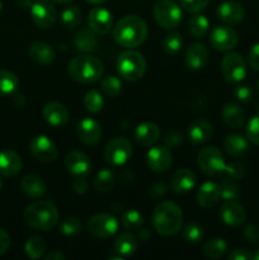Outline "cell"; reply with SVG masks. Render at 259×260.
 <instances>
[{
	"label": "cell",
	"mask_w": 259,
	"mask_h": 260,
	"mask_svg": "<svg viewBox=\"0 0 259 260\" xmlns=\"http://www.w3.org/2000/svg\"><path fill=\"white\" fill-rule=\"evenodd\" d=\"M113 38L117 45L124 48H134L142 45L147 37V25L137 15H126L113 28Z\"/></svg>",
	"instance_id": "6da1fadb"
},
{
	"label": "cell",
	"mask_w": 259,
	"mask_h": 260,
	"mask_svg": "<svg viewBox=\"0 0 259 260\" xmlns=\"http://www.w3.org/2000/svg\"><path fill=\"white\" fill-rule=\"evenodd\" d=\"M152 225L159 235L174 236L183 225V212L179 206L170 201H165L156 206L152 213Z\"/></svg>",
	"instance_id": "7a4b0ae2"
},
{
	"label": "cell",
	"mask_w": 259,
	"mask_h": 260,
	"mask_svg": "<svg viewBox=\"0 0 259 260\" xmlns=\"http://www.w3.org/2000/svg\"><path fill=\"white\" fill-rule=\"evenodd\" d=\"M24 221L36 230L50 231L57 225L58 211L48 201H36L24 208Z\"/></svg>",
	"instance_id": "3957f363"
},
{
	"label": "cell",
	"mask_w": 259,
	"mask_h": 260,
	"mask_svg": "<svg viewBox=\"0 0 259 260\" xmlns=\"http://www.w3.org/2000/svg\"><path fill=\"white\" fill-rule=\"evenodd\" d=\"M68 73L78 83H96L103 78L104 65L99 58L94 56L80 55L70 61L68 66Z\"/></svg>",
	"instance_id": "277c9868"
},
{
	"label": "cell",
	"mask_w": 259,
	"mask_h": 260,
	"mask_svg": "<svg viewBox=\"0 0 259 260\" xmlns=\"http://www.w3.org/2000/svg\"><path fill=\"white\" fill-rule=\"evenodd\" d=\"M117 71L124 80L135 83L146 73V60L137 51H124L117 58Z\"/></svg>",
	"instance_id": "5b68a950"
},
{
	"label": "cell",
	"mask_w": 259,
	"mask_h": 260,
	"mask_svg": "<svg viewBox=\"0 0 259 260\" xmlns=\"http://www.w3.org/2000/svg\"><path fill=\"white\" fill-rule=\"evenodd\" d=\"M155 22L164 29H174L182 22V9L173 0H157L152 8Z\"/></svg>",
	"instance_id": "8992f818"
},
{
	"label": "cell",
	"mask_w": 259,
	"mask_h": 260,
	"mask_svg": "<svg viewBox=\"0 0 259 260\" xmlns=\"http://www.w3.org/2000/svg\"><path fill=\"white\" fill-rule=\"evenodd\" d=\"M198 167L206 175L213 177L225 172L226 162L222 152L217 147L207 146L198 154Z\"/></svg>",
	"instance_id": "52a82bcc"
},
{
	"label": "cell",
	"mask_w": 259,
	"mask_h": 260,
	"mask_svg": "<svg viewBox=\"0 0 259 260\" xmlns=\"http://www.w3.org/2000/svg\"><path fill=\"white\" fill-rule=\"evenodd\" d=\"M117 230H118V221L111 213H98L88 221L89 234L96 239L112 238Z\"/></svg>",
	"instance_id": "ba28073f"
},
{
	"label": "cell",
	"mask_w": 259,
	"mask_h": 260,
	"mask_svg": "<svg viewBox=\"0 0 259 260\" xmlns=\"http://www.w3.org/2000/svg\"><path fill=\"white\" fill-rule=\"evenodd\" d=\"M221 70L226 81L231 84L239 83L246 75V63L243 56L238 52L226 53L221 61Z\"/></svg>",
	"instance_id": "9c48e42d"
},
{
	"label": "cell",
	"mask_w": 259,
	"mask_h": 260,
	"mask_svg": "<svg viewBox=\"0 0 259 260\" xmlns=\"http://www.w3.org/2000/svg\"><path fill=\"white\" fill-rule=\"evenodd\" d=\"M132 144L126 137H116L111 140L104 150V157L112 165H123L131 159Z\"/></svg>",
	"instance_id": "30bf717a"
},
{
	"label": "cell",
	"mask_w": 259,
	"mask_h": 260,
	"mask_svg": "<svg viewBox=\"0 0 259 260\" xmlns=\"http://www.w3.org/2000/svg\"><path fill=\"white\" fill-rule=\"evenodd\" d=\"M30 17L37 27L47 29L57 20V10L48 0H37L30 5Z\"/></svg>",
	"instance_id": "8fae6325"
},
{
	"label": "cell",
	"mask_w": 259,
	"mask_h": 260,
	"mask_svg": "<svg viewBox=\"0 0 259 260\" xmlns=\"http://www.w3.org/2000/svg\"><path fill=\"white\" fill-rule=\"evenodd\" d=\"M239 42L238 33L230 25H218L213 28L210 36V43L215 50L228 52L236 47Z\"/></svg>",
	"instance_id": "7c38bea8"
},
{
	"label": "cell",
	"mask_w": 259,
	"mask_h": 260,
	"mask_svg": "<svg viewBox=\"0 0 259 260\" xmlns=\"http://www.w3.org/2000/svg\"><path fill=\"white\" fill-rule=\"evenodd\" d=\"M29 151L38 161L52 162L57 157V147L47 136L38 135L29 142Z\"/></svg>",
	"instance_id": "4fadbf2b"
},
{
	"label": "cell",
	"mask_w": 259,
	"mask_h": 260,
	"mask_svg": "<svg viewBox=\"0 0 259 260\" xmlns=\"http://www.w3.org/2000/svg\"><path fill=\"white\" fill-rule=\"evenodd\" d=\"M147 165L155 173H164L170 169L173 164V156L168 146H155L147 151Z\"/></svg>",
	"instance_id": "5bb4252c"
},
{
	"label": "cell",
	"mask_w": 259,
	"mask_h": 260,
	"mask_svg": "<svg viewBox=\"0 0 259 260\" xmlns=\"http://www.w3.org/2000/svg\"><path fill=\"white\" fill-rule=\"evenodd\" d=\"M216 14H217L218 19L225 23V24L235 25L239 24L244 19L245 10H244V7L239 2L226 0V2L221 3L218 5Z\"/></svg>",
	"instance_id": "9a60e30c"
},
{
	"label": "cell",
	"mask_w": 259,
	"mask_h": 260,
	"mask_svg": "<svg viewBox=\"0 0 259 260\" xmlns=\"http://www.w3.org/2000/svg\"><path fill=\"white\" fill-rule=\"evenodd\" d=\"M65 165L68 172L74 177H86L91 169L89 156L79 150H73L66 155Z\"/></svg>",
	"instance_id": "2e32d148"
},
{
	"label": "cell",
	"mask_w": 259,
	"mask_h": 260,
	"mask_svg": "<svg viewBox=\"0 0 259 260\" xmlns=\"http://www.w3.org/2000/svg\"><path fill=\"white\" fill-rule=\"evenodd\" d=\"M89 27L96 33V35L104 36L112 29L113 25V17L111 12L106 8L95 7L90 10L88 17Z\"/></svg>",
	"instance_id": "e0dca14e"
},
{
	"label": "cell",
	"mask_w": 259,
	"mask_h": 260,
	"mask_svg": "<svg viewBox=\"0 0 259 260\" xmlns=\"http://www.w3.org/2000/svg\"><path fill=\"white\" fill-rule=\"evenodd\" d=\"M79 140L84 145L94 146L102 140V127L95 119L84 118L78 123Z\"/></svg>",
	"instance_id": "ac0fdd59"
},
{
	"label": "cell",
	"mask_w": 259,
	"mask_h": 260,
	"mask_svg": "<svg viewBox=\"0 0 259 260\" xmlns=\"http://www.w3.org/2000/svg\"><path fill=\"white\" fill-rule=\"evenodd\" d=\"M220 216L223 223L236 228V226L244 223L246 218V212L243 206L239 205L236 201H225L220 210Z\"/></svg>",
	"instance_id": "d6986e66"
},
{
	"label": "cell",
	"mask_w": 259,
	"mask_h": 260,
	"mask_svg": "<svg viewBox=\"0 0 259 260\" xmlns=\"http://www.w3.org/2000/svg\"><path fill=\"white\" fill-rule=\"evenodd\" d=\"M185 65L192 70H201L208 62V50L203 43H192L184 53Z\"/></svg>",
	"instance_id": "ffe728a7"
},
{
	"label": "cell",
	"mask_w": 259,
	"mask_h": 260,
	"mask_svg": "<svg viewBox=\"0 0 259 260\" xmlns=\"http://www.w3.org/2000/svg\"><path fill=\"white\" fill-rule=\"evenodd\" d=\"M42 116L53 127L63 126L69 121V111L60 102H50L42 109Z\"/></svg>",
	"instance_id": "44dd1931"
},
{
	"label": "cell",
	"mask_w": 259,
	"mask_h": 260,
	"mask_svg": "<svg viewBox=\"0 0 259 260\" xmlns=\"http://www.w3.org/2000/svg\"><path fill=\"white\" fill-rule=\"evenodd\" d=\"M23 162L19 154L10 149L0 151V174L4 177H14L22 170Z\"/></svg>",
	"instance_id": "7402d4cb"
},
{
	"label": "cell",
	"mask_w": 259,
	"mask_h": 260,
	"mask_svg": "<svg viewBox=\"0 0 259 260\" xmlns=\"http://www.w3.org/2000/svg\"><path fill=\"white\" fill-rule=\"evenodd\" d=\"M197 203L203 208H211L218 202L221 198V188L215 182H206L198 189Z\"/></svg>",
	"instance_id": "603a6c76"
},
{
	"label": "cell",
	"mask_w": 259,
	"mask_h": 260,
	"mask_svg": "<svg viewBox=\"0 0 259 260\" xmlns=\"http://www.w3.org/2000/svg\"><path fill=\"white\" fill-rule=\"evenodd\" d=\"M170 189L175 193H187L196 185V175L189 169H179L170 178Z\"/></svg>",
	"instance_id": "cb8c5ba5"
},
{
	"label": "cell",
	"mask_w": 259,
	"mask_h": 260,
	"mask_svg": "<svg viewBox=\"0 0 259 260\" xmlns=\"http://www.w3.org/2000/svg\"><path fill=\"white\" fill-rule=\"evenodd\" d=\"M74 46H75L76 51H79V52H93V51L96 50V46H98L96 33L90 27L80 28L75 35V37H74Z\"/></svg>",
	"instance_id": "d4e9b609"
},
{
	"label": "cell",
	"mask_w": 259,
	"mask_h": 260,
	"mask_svg": "<svg viewBox=\"0 0 259 260\" xmlns=\"http://www.w3.org/2000/svg\"><path fill=\"white\" fill-rule=\"evenodd\" d=\"M28 53L29 57L41 66L51 65L56 57L53 48L45 42H33L28 50Z\"/></svg>",
	"instance_id": "484cf974"
},
{
	"label": "cell",
	"mask_w": 259,
	"mask_h": 260,
	"mask_svg": "<svg viewBox=\"0 0 259 260\" xmlns=\"http://www.w3.org/2000/svg\"><path fill=\"white\" fill-rule=\"evenodd\" d=\"M213 127L206 119H197L193 122L188 129V137L195 145H201L207 142L212 137Z\"/></svg>",
	"instance_id": "4316f807"
},
{
	"label": "cell",
	"mask_w": 259,
	"mask_h": 260,
	"mask_svg": "<svg viewBox=\"0 0 259 260\" xmlns=\"http://www.w3.org/2000/svg\"><path fill=\"white\" fill-rule=\"evenodd\" d=\"M160 128L154 122H144L137 126L135 131V139L141 146H151L159 140Z\"/></svg>",
	"instance_id": "83f0119b"
},
{
	"label": "cell",
	"mask_w": 259,
	"mask_h": 260,
	"mask_svg": "<svg viewBox=\"0 0 259 260\" xmlns=\"http://www.w3.org/2000/svg\"><path fill=\"white\" fill-rule=\"evenodd\" d=\"M22 190L30 198H41L46 193V183L43 182L42 178L35 174H28L20 182Z\"/></svg>",
	"instance_id": "f1b7e54d"
},
{
	"label": "cell",
	"mask_w": 259,
	"mask_h": 260,
	"mask_svg": "<svg viewBox=\"0 0 259 260\" xmlns=\"http://www.w3.org/2000/svg\"><path fill=\"white\" fill-rule=\"evenodd\" d=\"M223 147L230 156L241 157L248 152L249 142L241 135L231 134L226 136L225 141H223Z\"/></svg>",
	"instance_id": "f546056e"
},
{
	"label": "cell",
	"mask_w": 259,
	"mask_h": 260,
	"mask_svg": "<svg viewBox=\"0 0 259 260\" xmlns=\"http://www.w3.org/2000/svg\"><path fill=\"white\" fill-rule=\"evenodd\" d=\"M222 119L231 128H240L245 122V112L239 104L228 103L222 108Z\"/></svg>",
	"instance_id": "4dcf8cb0"
},
{
	"label": "cell",
	"mask_w": 259,
	"mask_h": 260,
	"mask_svg": "<svg viewBox=\"0 0 259 260\" xmlns=\"http://www.w3.org/2000/svg\"><path fill=\"white\" fill-rule=\"evenodd\" d=\"M114 250L118 255L131 256L137 250V240L132 234L122 233L114 240Z\"/></svg>",
	"instance_id": "1f68e13d"
},
{
	"label": "cell",
	"mask_w": 259,
	"mask_h": 260,
	"mask_svg": "<svg viewBox=\"0 0 259 260\" xmlns=\"http://www.w3.org/2000/svg\"><path fill=\"white\" fill-rule=\"evenodd\" d=\"M210 29V22L203 14L195 13V15L189 18L188 22V30L195 38L205 37Z\"/></svg>",
	"instance_id": "d6a6232c"
},
{
	"label": "cell",
	"mask_w": 259,
	"mask_h": 260,
	"mask_svg": "<svg viewBox=\"0 0 259 260\" xmlns=\"http://www.w3.org/2000/svg\"><path fill=\"white\" fill-rule=\"evenodd\" d=\"M228 250V244L222 238H213L203 245L202 253L208 259H218Z\"/></svg>",
	"instance_id": "836d02e7"
},
{
	"label": "cell",
	"mask_w": 259,
	"mask_h": 260,
	"mask_svg": "<svg viewBox=\"0 0 259 260\" xmlns=\"http://www.w3.org/2000/svg\"><path fill=\"white\" fill-rule=\"evenodd\" d=\"M19 80L14 73L0 69V95H9L17 91Z\"/></svg>",
	"instance_id": "e575fe53"
},
{
	"label": "cell",
	"mask_w": 259,
	"mask_h": 260,
	"mask_svg": "<svg viewBox=\"0 0 259 260\" xmlns=\"http://www.w3.org/2000/svg\"><path fill=\"white\" fill-rule=\"evenodd\" d=\"M81 20H83V13H81L80 8L76 5H69L61 13V22L68 29H74V28L79 27Z\"/></svg>",
	"instance_id": "d590c367"
},
{
	"label": "cell",
	"mask_w": 259,
	"mask_h": 260,
	"mask_svg": "<svg viewBox=\"0 0 259 260\" xmlns=\"http://www.w3.org/2000/svg\"><path fill=\"white\" fill-rule=\"evenodd\" d=\"M25 255L30 259H40L46 251V241L42 236L35 235L27 240L24 245Z\"/></svg>",
	"instance_id": "8d00e7d4"
},
{
	"label": "cell",
	"mask_w": 259,
	"mask_h": 260,
	"mask_svg": "<svg viewBox=\"0 0 259 260\" xmlns=\"http://www.w3.org/2000/svg\"><path fill=\"white\" fill-rule=\"evenodd\" d=\"M114 184H116V177H114L113 172L109 169H102L101 172H98L95 180H94V187L101 193H107L112 190Z\"/></svg>",
	"instance_id": "74e56055"
},
{
	"label": "cell",
	"mask_w": 259,
	"mask_h": 260,
	"mask_svg": "<svg viewBox=\"0 0 259 260\" xmlns=\"http://www.w3.org/2000/svg\"><path fill=\"white\" fill-rule=\"evenodd\" d=\"M101 89L106 95L111 96V98H116L122 91V81L117 76L108 75L102 79Z\"/></svg>",
	"instance_id": "f35d334b"
},
{
	"label": "cell",
	"mask_w": 259,
	"mask_h": 260,
	"mask_svg": "<svg viewBox=\"0 0 259 260\" xmlns=\"http://www.w3.org/2000/svg\"><path fill=\"white\" fill-rule=\"evenodd\" d=\"M221 198L223 201H238L240 198V188L236 185L235 180L229 179L228 177L221 182Z\"/></svg>",
	"instance_id": "ab89813d"
},
{
	"label": "cell",
	"mask_w": 259,
	"mask_h": 260,
	"mask_svg": "<svg viewBox=\"0 0 259 260\" xmlns=\"http://www.w3.org/2000/svg\"><path fill=\"white\" fill-rule=\"evenodd\" d=\"M84 106H85L86 111L90 112V113L95 114L103 109L104 101L102 98V95L99 94V91L96 90H89L88 93L84 96Z\"/></svg>",
	"instance_id": "60d3db41"
},
{
	"label": "cell",
	"mask_w": 259,
	"mask_h": 260,
	"mask_svg": "<svg viewBox=\"0 0 259 260\" xmlns=\"http://www.w3.org/2000/svg\"><path fill=\"white\" fill-rule=\"evenodd\" d=\"M121 223L126 230H139L142 225V215L136 210H128L122 215Z\"/></svg>",
	"instance_id": "b9f144b4"
},
{
	"label": "cell",
	"mask_w": 259,
	"mask_h": 260,
	"mask_svg": "<svg viewBox=\"0 0 259 260\" xmlns=\"http://www.w3.org/2000/svg\"><path fill=\"white\" fill-rule=\"evenodd\" d=\"M182 45V36L177 32L170 33V35H168L167 37L164 38V41H163V50H164V52L168 53V55H175V53H178L180 51Z\"/></svg>",
	"instance_id": "7bdbcfd3"
},
{
	"label": "cell",
	"mask_w": 259,
	"mask_h": 260,
	"mask_svg": "<svg viewBox=\"0 0 259 260\" xmlns=\"http://www.w3.org/2000/svg\"><path fill=\"white\" fill-rule=\"evenodd\" d=\"M183 238L188 243H200L203 239V229L202 226L198 225L196 222H190L188 225H185V228L183 229Z\"/></svg>",
	"instance_id": "ee69618b"
},
{
	"label": "cell",
	"mask_w": 259,
	"mask_h": 260,
	"mask_svg": "<svg viewBox=\"0 0 259 260\" xmlns=\"http://www.w3.org/2000/svg\"><path fill=\"white\" fill-rule=\"evenodd\" d=\"M60 230L63 235L66 236H74L81 231V222L78 217L75 216H70L66 217L65 220L61 222Z\"/></svg>",
	"instance_id": "f6af8a7d"
},
{
	"label": "cell",
	"mask_w": 259,
	"mask_h": 260,
	"mask_svg": "<svg viewBox=\"0 0 259 260\" xmlns=\"http://www.w3.org/2000/svg\"><path fill=\"white\" fill-rule=\"evenodd\" d=\"M223 173H225L229 179H233L236 182V180H240L244 178V175H245V168L240 162L233 161L226 165L225 172Z\"/></svg>",
	"instance_id": "bcb514c9"
},
{
	"label": "cell",
	"mask_w": 259,
	"mask_h": 260,
	"mask_svg": "<svg viewBox=\"0 0 259 260\" xmlns=\"http://www.w3.org/2000/svg\"><path fill=\"white\" fill-rule=\"evenodd\" d=\"M246 137L251 144L259 146V116L253 117L246 124Z\"/></svg>",
	"instance_id": "7dc6e473"
},
{
	"label": "cell",
	"mask_w": 259,
	"mask_h": 260,
	"mask_svg": "<svg viewBox=\"0 0 259 260\" xmlns=\"http://www.w3.org/2000/svg\"><path fill=\"white\" fill-rule=\"evenodd\" d=\"M180 5L188 13H200L208 5L210 0H179Z\"/></svg>",
	"instance_id": "c3c4849f"
},
{
	"label": "cell",
	"mask_w": 259,
	"mask_h": 260,
	"mask_svg": "<svg viewBox=\"0 0 259 260\" xmlns=\"http://www.w3.org/2000/svg\"><path fill=\"white\" fill-rule=\"evenodd\" d=\"M235 96L243 103H249L254 98V90L249 85H241L235 89Z\"/></svg>",
	"instance_id": "681fc988"
},
{
	"label": "cell",
	"mask_w": 259,
	"mask_h": 260,
	"mask_svg": "<svg viewBox=\"0 0 259 260\" xmlns=\"http://www.w3.org/2000/svg\"><path fill=\"white\" fill-rule=\"evenodd\" d=\"M164 142H165V146H168L169 149H175V147L182 145L183 137L179 132L173 129V131H169L167 135H165Z\"/></svg>",
	"instance_id": "f907efd6"
},
{
	"label": "cell",
	"mask_w": 259,
	"mask_h": 260,
	"mask_svg": "<svg viewBox=\"0 0 259 260\" xmlns=\"http://www.w3.org/2000/svg\"><path fill=\"white\" fill-rule=\"evenodd\" d=\"M229 260H253V253L246 249H234L228 256Z\"/></svg>",
	"instance_id": "816d5d0a"
},
{
	"label": "cell",
	"mask_w": 259,
	"mask_h": 260,
	"mask_svg": "<svg viewBox=\"0 0 259 260\" xmlns=\"http://www.w3.org/2000/svg\"><path fill=\"white\" fill-rule=\"evenodd\" d=\"M248 60L249 65L253 68V70L259 71V43L254 45L253 47H251V50L249 51Z\"/></svg>",
	"instance_id": "f5cc1de1"
},
{
	"label": "cell",
	"mask_w": 259,
	"mask_h": 260,
	"mask_svg": "<svg viewBox=\"0 0 259 260\" xmlns=\"http://www.w3.org/2000/svg\"><path fill=\"white\" fill-rule=\"evenodd\" d=\"M244 238L250 243H258L259 241V228L255 225H248L244 229Z\"/></svg>",
	"instance_id": "db71d44e"
},
{
	"label": "cell",
	"mask_w": 259,
	"mask_h": 260,
	"mask_svg": "<svg viewBox=\"0 0 259 260\" xmlns=\"http://www.w3.org/2000/svg\"><path fill=\"white\" fill-rule=\"evenodd\" d=\"M73 189L78 194H84L88 190V182H86L85 177H75L73 182Z\"/></svg>",
	"instance_id": "11a10c76"
},
{
	"label": "cell",
	"mask_w": 259,
	"mask_h": 260,
	"mask_svg": "<svg viewBox=\"0 0 259 260\" xmlns=\"http://www.w3.org/2000/svg\"><path fill=\"white\" fill-rule=\"evenodd\" d=\"M10 248V236L5 230L0 229V255L7 253Z\"/></svg>",
	"instance_id": "9f6ffc18"
},
{
	"label": "cell",
	"mask_w": 259,
	"mask_h": 260,
	"mask_svg": "<svg viewBox=\"0 0 259 260\" xmlns=\"http://www.w3.org/2000/svg\"><path fill=\"white\" fill-rule=\"evenodd\" d=\"M149 193H150V196L154 198L164 197V194L167 193V188H165L164 184H160V183H157V184H154L150 187Z\"/></svg>",
	"instance_id": "6f0895ef"
},
{
	"label": "cell",
	"mask_w": 259,
	"mask_h": 260,
	"mask_svg": "<svg viewBox=\"0 0 259 260\" xmlns=\"http://www.w3.org/2000/svg\"><path fill=\"white\" fill-rule=\"evenodd\" d=\"M46 260H63L65 255L60 250H51L47 255L45 256Z\"/></svg>",
	"instance_id": "680465c9"
},
{
	"label": "cell",
	"mask_w": 259,
	"mask_h": 260,
	"mask_svg": "<svg viewBox=\"0 0 259 260\" xmlns=\"http://www.w3.org/2000/svg\"><path fill=\"white\" fill-rule=\"evenodd\" d=\"M150 238H151V233H150L149 230H147V229H144V230H141L140 231V234H139V239L141 241H147V240H150Z\"/></svg>",
	"instance_id": "91938a15"
},
{
	"label": "cell",
	"mask_w": 259,
	"mask_h": 260,
	"mask_svg": "<svg viewBox=\"0 0 259 260\" xmlns=\"http://www.w3.org/2000/svg\"><path fill=\"white\" fill-rule=\"evenodd\" d=\"M85 2H88L89 4H93V5H101V4H104L107 0H85Z\"/></svg>",
	"instance_id": "94428289"
},
{
	"label": "cell",
	"mask_w": 259,
	"mask_h": 260,
	"mask_svg": "<svg viewBox=\"0 0 259 260\" xmlns=\"http://www.w3.org/2000/svg\"><path fill=\"white\" fill-rule=\"evenodd\" d=\"M51 2L56 3V4L63 5V4H69V3H71V2H73V0H51Z\"/></svg>",
	"instance_id": "6125c7cd"
},
{
	"label": "cell",
	"mask_w": 259,
	"mask_h": 260,
	"mask_svg": "<svg viewBox=\"0 0 259 260\" xmlns=\"http://www.w3.org/2000/svg\"><path fill=\"white\" fill-rule=\"evenodd\" d=\"M253 260H259V249L253 253Z\"/></svg>",
	"instance_id": "be15d7a7"
},
{
	"label": "cell",
	"mask_w": 259,
	"mask_h": 260,
	"mask_svg": "<svg viewBox=\"0 0 259 260\" xmlns=\"http://www.w3.org/2000/svg\"><path fill=\"white\" fill-rule=\"evenodd\" d=\"M3 9V3H2V0H0V10Z\"/></svg>",
	"instance_id": "e7e4bbea"
},
{
	"label": "cell",
	"mask_w": 259,
	"mask_h": 260,
	"mask_svg": "<svg viewBox=\"0 0 259 260\" xmlns=\"http://www.w3.org/2000/svg\"><path fill=\"white\" fill-rule=\"evenodd\" d=\"M256 88H258V90H259V79H258V81H256Z\"/></svg>",
	"instance_id": "03108f58"
},
{
	"label": "cell",
	"mask_w": 259,
	"mask_h": 260,
	"mask_svg": "<svg viewBox=\"0 0 259 260\" xmlns=\"http://www.w3.org/2000/svg\"><path fill=\"white\" fill-rule=\"evenodd\" d=\"M0 187H2V182H0Z\"/></svg>",
	"instance_id": "003e7915"
}]
</instances>
